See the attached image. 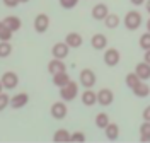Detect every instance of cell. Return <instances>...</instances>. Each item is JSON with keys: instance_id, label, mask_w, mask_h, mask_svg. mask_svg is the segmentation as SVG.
I'll use <instances>...</instances> for the list:
<instances>
[{"instance_id": "obj_1", "label": "cell", "mask_w": 150, "mask_h": 143, "mask_svg": "<svg viewBox=\"0 0 150 143\" xmlns=\"http://www.w3.org/2000/svg\"><path fill=\"white\" fill-rule=\"evenodd\" d=\"M123 24L128 31H137L143 24V17H142V14L138 10H128L125 19H123Z\"/></svg>"}, {"instance_id": "obj_2", "label": "cell", "mask_w": 150, "mask_h": 143, "mask_svg": "<svg viewBox=\"0 0 150 143\" xmlns=\"http://www.w3.org/2000/svg\"><path fill=\"white\" fill-rule=\"evenodd\" d=\"M77 95H79V84L74 82V80H70L67 85H63L60 89V97L65 102H72Z\"/></svg>"}, {"instance_id": "obj_3", "label": "cell", "mask_w": 150, "mask_h": 143, "mask_svg": "<svg viewBox=\"0 0 150 143\" xmlns=\"http://www.w3.org/2000/svg\"><path fill=\"white\" fill-rule=\"evenodd\" d=\"M79 78H80V85L84 87V89H92V87L96 85V82H97V77L94 73V70H91V68L80 70Z\"/></svg>"}, {"instance_id": "obj_4", "label": "cell", "mask_w": 150, "mask_h": 143, "mask_svg": "<svg viewBox=\"0 0 150 143\" xmlns=\"http://www.w3.org/2000/svg\"><path fill=\"white\" fill-rule=\"evenodd\" d=\"M121 60V55L116 48H106L104 49V63L108 67H116Z\"/></svg>"}, {"instance_id": "obj_5", "label": "cell", "mask_w": 150, "mask_h": 143, "mask_svg": "<svg viewBox=\"0 0 150 143\" xmlns=\"http://www.w3.org/2000/svg\"><path fill=\"white\" fill-rule=\"evenodd\" d=\"M48 27H50V17H48V14H38L36 17H34V31H36L38 34H43V32H46Z\"/></svg>"}, {"instance_id": "obj_6", "label": "cell", "mask_w": 150, "mask_h": 143, "mask_svg": "<svg viewBox=\"0 0 150 143\" xmlns=\"http://www.w3.org/2000/svg\"><path fill=\"white\" fill-rule=\"evenodd\" d=\"M50 114L53 116L55 119H65L67 114H68V107H67L65 102H53L51 104V109H50Z\"/></svg>"}, {"instance_id": "obj_7", "label": "cell", "mask_w": 150, "mask_h": 143, "mask_svg": "<svg viewBox=\"0 0 150 143\" xmlns=\"http://www.w3.org/2000/svg\"><path fill=\"white\" fill-rule=\"evenodd\" d=\"M68 53H70V46L67 44L65 41H63V43H55V44L51 46V55H53V58L65 60V58L68 56Z\"/></svg>"}, {"instance_id": "obj_8", "label": "cell", "mask_w": 150, "mask_h": 143, "mask_svg": "<svg viewBox=\"0 0 150 143\" xmlns=\"http://www.w3.org/2000/svg\"><path fill=\"white\" fill-rule=\"evenodd\" d=\"M0 80L4 84V89H7V90H12V89H16L19 85V77L16 72H5Z\"/></svg>"}, {"instance_id": "obj_9", "label": "cell", "mask_w": 150, "mask_h": 143, "mask_svg": "<svg viewBox=\"0 0 150 143\" xmlns=\"http://www.w3.org/2000/svg\"><path fill=\"white\" fill-rule=\"evenodd\" d=\"M91 15L96 20H104L109 15V7L106 4H96L92 7V10H91Z\"/></svg>"}, {"instance_id": "obj_10", "label": "cell", "mask_w": 150, "mask_h": 143, "mask_svg": "<svg viewBox=\"0 0 150 143\" xmlns=\"http://www.w3.org/2000/svg\"><path fill=\"white\" fill-rule=\"evenodd\" d=\"M114 101V94L111 89H101L97 92V104L101 106H111Z\"/></svg>"}, {"instance_id": "obj_11", "label": "cell", "mask_w": 150, "mask_h": 143, "mask_svg": "<svg viewBox=\"0 0 150 143\" xmlns=\"http://www.w3.org/2000/svg\"><path fill=\"white\" fill-rule=\"evenodd\" d=\"M29 102V95L26 92H21V94H16L10 97V107L12 109H21Z\"/></svg>"}, {"instance_id": "obj_12", "label": "cell", "mask_w": 150, "mask_h": 143, "mask_svg": "<svg viewBox=\"0 0 150 143\" xmlns=\"http://www.w3.org/2000/svg\"><path fill=\"white\" fill-rule=\"evenodd\" d=\"M80 99H82V104L87 106V107H92V106L97 104V92H94L92 89H85L82 95H80Z\"/></svg>"}, {"instance_id": "obj_13", "label": "cell", "mask_w": 150, "mask_h": 143, "mask_svg": "<svg viewBox=\"0 0 150 143\" xmlns=\"http://www.w3.org/2000/svg\"><path fill=\"white\" fill-rule=\"evenodd\" d=\"M91 46L94 49H97V51H103L108 48V38L101 34V32H97V34H94L92 38H91Z\"/></svg>"}, {"instance_id": "obj_14", "label": "cell", "mask_w": 150, "mask_h": 143, "mask_svg": "<svg viewBox=\"0 0 150 143\" xmlns=\"http://www.w3.org/2000/svg\"><path fill=\"white\" fill-rule=\"evenodd\" d=\"M65 43L70 48L77 49V48H80L84 44V38H82V34H79V32H68L67 38H65Z\"/></svg>"}, {"instance_id": "obj_15", "label": "cell", "mask_w": 150, "mask_h": 143, "mask_svg": "<svg viewBox=\"0 0 150 143\" xmlns=\"http://www.w3.org/2000/svg\"><path fill=\"white\" fill-rule=\"evenodd\" d=\"M48 72L51 75L55 73H60V72H67V65L63 63V60H58V58H53L48 61Z\"/></svg>"}, {"instance_id": "obj_16", "label": "cell", "mask_w": 150, "mask_h": 143, "mask_svg": "<svg viewBox=\"0 0 150 143\" xmlns=\"http://www.w3.org/2000/svg\"><path fill=\"white\" fill-rule=\"evenodd\" d=\"M135 73L140 77L142 80H149L150 78V63H147L145 60L140 61V63L135 67Z\"/></svg>"}, {"instance_id": "obj_17", "label": "cell", "mask_w": 150, "mask_h": 143, "mask_svg": "<svg viewBox=\"0 0 150 143\" xmlns=\"http://www.w3.org/2000/svg\"><path fill=\"white\" fill-rule=\"evenodd\" d=\"M4 22H5V26H7L12 32H17L19 29L22 27V20L19 19L17 15H7V17L4 19Z\"/></svg>"}, {"instance_id": "obj_18", "label": "cell", "mask_w": 150, "mask_h": 143, "mask_svg": "<svg viewBox=\"0 0 150 143\" xmlns=\"http://www.w3.org/2000/svg\"><path fill=\"white\" fill-rule=\"evenodd\" d=\"M104 133H106V138H108V140L116 142V140L120 138V126H118L116 123H109L108 126H106Z\"/></svg>"}, {"instance_id": "obj_19", "label": "cell", "mask_w": 150, "mask_h": 143, "mask_svg": "<svg viewBox=\"0 0 150 143\" xmlns=\"http://www.w3.org/2000/svg\"><path fill=\"white\" fill-rule=\"evenodd\" d=\"M131 92H133V95H137V97H140V99H145V97H149L150 95V87L145 84V80H142L140 84L135 87Z\"/></svg>"}, {"instance_id": "obj_20", "label": "cell", "mask_w": 150, "mask_h": 143, "mask_svg": "<svg viewBox=\"0 0 150 143\" xmlns=\"http://www.w3.org/2000/svg\"><path fill=\"white\" fill-rule=\"evenodd\" d=\"M70 80H72V78H70V75H68L67 72H60V73H55V75H53V85H56L58 89H62V87L67 85Z\"/></svg>"}, {"instance_id": "obj_21", "label": "cell", "mask_w": 150, "mask_h": 143, "mask_svg": "<svg viewBox=\"0 0 150 143\" xmlns=\"http://www.w3.org/2000/svg\"><path fill=\"white\" fill-rule=\"evenodd\" d=\"M53 140H55L56 143L60 142H70L72 140V133H68V130H65V128H60V130H56L55 135H53Z\"/></svg>"}, {"instance_id": "obj_22", "label": "cell", "mask_w": 150, "mask_h": 143, "mask_svg": "<svg viewBox=\"0 0 150 143\" xmlns=\"http://www.w3.org/2000/svg\"><path fill=\"white\" fill-rule=\"evenodd\" d=\"M103 22H104V26H106L108 29H116L120 24H121V19L118 17V14H111V12H109V15H108Z\"/></svg>"}, {"instance_id": "obj_23", "label": "cell", "mask_w": 150, "mask_h": 143, "mask_svg": "<svg viewBox=\"0 0 150 143\" xmlns=\"http://www.w3.org/2000/svg\"><path fill=\"white\" fill-rule=\"evenodd\" d=\"M94 123H96V126H97L99 130H106V126L111 123V121H109V116L106 114V113H99V114H96Z\"/></svg>"}, {"instance_id": "obj_24", "label": "cell", "mask_w": 150, "mask_h": 143, "mask_svg": "<svg viewBox=\"0 0 150 143\" xmlns=\"http://www.w3.org/2000/svg\"><path fill=\"white\" fill-rule=\"evenodd\" d=\"M140 82H142V78H140L138 75H137L135 72L128 73V75H126V78H125V84H126V87H128V89H131V90H133L135 87L138 85Z\"/></svg>"}, {"instance_id": "obj_25", "label": "cell", "mask_w": 150, "mask_h": 143, "mask_svg": "<svg viewBox=\"0 0 150 143\" xmlns=\"http://www.w3.org/2000/svg\"><path fill=\"white\" fill-rule=\"evenodd\" d=\"M140 142H150V121H143L140 126Z\"/></svg>"}, {"instance_id": "obj_26", "label": "cell", "mask_w": 150, "mask_h": 143, "mask_svg": "<svg viewBox=\"0 0 150 143\" xmlns=\"http://www.w3.org/2000/svg\"><path fill=\"white\" fill-rule=\"evenodd\" d=\"M12 34H14V32L5 26V22H4V20H0V41H10Z\"/></svg>"}, {"instance_id": "obj_27", "label": "cell", "mask_w": 150, "mask_h": 143, "mask_svg": "<svg viewBox=\"0 0 150 143\" xmlns=\"http://www.w3.org/2000/svg\"><path fill=\"white\" fill-rule=\"evenodd\" d=\"M12 53V44L10 41H0V58H7Z\"/></svg>"}, {"instance_id": "obj_28", "label": "cell", "mask_w": 150, "mask_h": 143, "mask_svg": "<svg viewBox=\"0 0 150 143\" xmlns=\"http://www.w3.org/2000/svg\"><path fill=\"white\" fill-rule=\"evenodd\" d=\"M138 44H140V48L143 49V51H147V49H150V32L147 31V32H143L140 36V39H138Z\"/></svg>"}, {"instance_id": "obj_29", "label": "cell", "mask_w": 150, "mask_h": 143, "mask_svg": "<svg viewBox=\"0 0 150 143\" xmlns=\"http://www.w3.org/2000/svg\"><path fill=\"white\" fill-rule=\"evenodd\" d=\"M77 4H79V0H60V7H63L67 10L77 7Z\"/></svg>"}, {"instance_id": "obj_30", "label": "cell", "mask_w": 150, "mask_h": 143, "mask_svg": "<svg viewBox=\"0 0 150 143\" xmlns=\"http://www.w3.org/2000/svg\"><path fill=\"white\" fill-rule=\"evenodd\" d=\"M7 106H10V97L7 94H4V92H2V94H0V113H2Z\"/></svg>"}, {"instance_id": "obj_31", "label": "cell", "mask_w": 150, "mask_h": 143, "mask_svg": "<svg viewBox=\"0 0 150 143\" xmlns=\"http://www.w3.org/2000/svg\"><path fill=\"white\" fill-rule=\"evenodd\" d=\"M85 140H87V136H85L82 131H75V133H72V140H70V142H80V143H84Z\"/></svg>"}, {"instance_id": "obj_32", "label": "cell", "mask_w": 150, "mask_h": 143, "mask_svg": "<svg viewBox=\"0 0 150 143\" xmlns=\"http://www.w3.org/2000/svg\"><path fill=\"white\" fill-rule=\"evenodd\" d=\"M19 4H21L19 0H4V5H5V7H9V9H16Z\"/></svg>"}, {"instance_id": "obj_33", "label": "cell", "mask_w": 150, "mask_h": 143, "mask_svg": "<svg viewBox=\"0 0 150 143\" xmlns=\"http://www.w3.org/2000/svg\"><path fill=\"white\" fill-rule=\"evenodd\" d=\"M142 118H143V121H150V106H147V107L143 109V113H142Z\"/></svg>"}, {"instance_id": "obj_34", "label": "cell", "mask_w": 150, "mask_h": 143, "mask_svg": "<svg viewBox=\"0 0 150 143\" xmlns=\"http://www.w3.org/2000/svg\"><path fill=\"white\" fill-rule=\"evenodd\" d=\"M130 2L133 4V5H137V7H138V5H143V4H145L147 0H130Z\"/></svg>"}, {"instance_id": "obj_35", "label": "cell", "mask_w": 150, "mask_h": 143, "mask_svg": "<svg viewBox=\"0 0 150 143\" xmlns=\"http://www.w3.org/2000/svg\"><path fill=\"white\" fill-rule=\"evenodd\" d=\"M143 60H145L147 63H150V49H147V51H145V56H143Z\"/></svg>"}, {"instance_id": "obj_36", "label": "cell", "mask_w": 150, "mask_h": 143, "mask_svg": "<svg viewBox=\"0 0 150 143\" xmlns=\"http://www.w3.org/2000/svg\"><path fill=\"white\" fill-rule=\"evenodd\" d=\"M145 10L150 14V0H147V2H145Z\"/></svg>"}, {"instance_id": "obj_37", "label": "cell", "mask_w": 150, "mask_h": 143, "mask_svg": "<svg viewBox=\"0 0 150 143\" xmlns=\"http://www.w3.org/2000/svg\"><path fill=\"white\" fill-rule=\"evenodd\" d=\"M4 90H5V89H4V84H2V80H0V94H2Z\"/></svg>"}, {"instance_id": "obj_38", "label": "cell", "mask_w": 150, "mask_h": 143, "mask_svg": "<svg viewBox=\"0 0 150 143\" xmlns=\"http://www.w3.org/2000/svg\"><path fill=\"white\" fill-rule=\"evenodd\" d=\"M147 31L150 32V17H149V20H147Z\"/></svg>"}, {"instance_id": "obj_39", "label": "cell", "mask_w": 150, "mask_h": 143, "mask_svg": "<svg viewBox=\"0 0 150 143\" xmlns=\"http://www.w3.org/2000/svg\"><path fill=\"white\" fill-rule=\"evenodd\" d=\"M19 2H21V4H28L29 0H19Z\"/></svg>"}]
</instances>
